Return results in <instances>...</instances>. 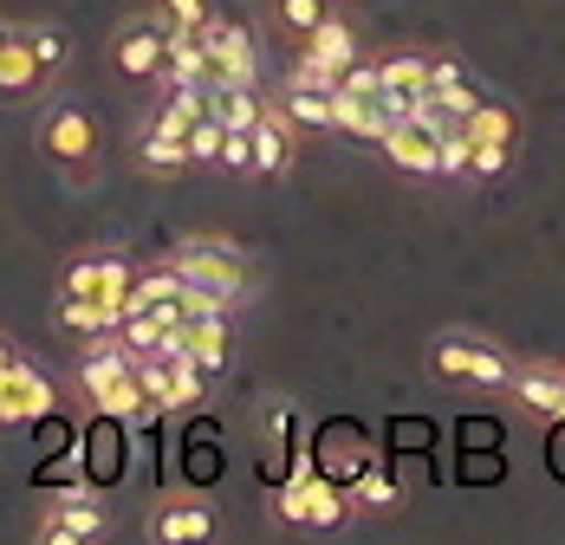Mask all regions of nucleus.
I'll list each match as a JSON object with an SVG mask.
<instances>
[{
    "label": "nucleus",
    "instance_id": "8",
    "mask_svg": "<svg viewBox=\"0 0 565 545\" xmlns=\"http://www.w3.org/2000/svg\"><path fill=\"white\" fill-rule=\"evenodd\" d=\"M202 40H209V58H215V72H209V92H227V85H254V72H260V58H254V40H247V26H234V20H202Z\"/></svg>",
    "mask_w": 565,
    "mask_h": 545
},
{
    "label": "nucleus",
    "instance_id": "11",
    "mask_svg": "<svg viewBox=\"0 0 565 545\" xmlns=\"http://www.w3.org/2000/svg\"><path fill=\"white\" fill-rule=\"evenodd\" d=\"M157 545H202L215 539V506L209 500H195V493H182V500H163L157 513H150V526H143Z\"/></svg>",
    "mask_w": 565,
    "mask_h": 545
},
{
    "label": "nucleus",
    "instance_id": "1",
    "mask_svg": "<svg viewBox=\"0 0 565 545\" xmlns=\"http://www.w3.org/2000/svg\"><path fill=\"white\" fill-rule=\"evenodd\" d=\"M78 389H85V403H92V416H117V423H157V416H170V409H157L150 403V389L137 377V351L124 344V338H98L85 357H78Z\"/></svg>",
    "mask_w": 565,
    "mask_h": 545
},
{
    "label": "nucleus",
    "instance_id": "33",
    "mask_svg": "<svg viewBox=\"0 0 565 545\" xmlns=\"http://www.w3.org/2000/svg\"><path fill=\"white\" fill-rule=\"evenodd\" d=\"M182 474H189V488H195V481H202V488H215V474H222V468H215V455H195V436H189V448H182Z\"/></svg>",
    "mask_w": 565,
    "mask_h": 545
},
{
    "label": "nucleus",
    "instance_id": "10",
    "mask_svg": "<svg viewBox=\"0 0 565 545\" xmlns=\"http://www.w3.org/2000/svg\"><path fill=\"white\" fill-rule=\"evenodd\" d=\"M170 13L163 20H130L124 33H117V46H111V58H117V72L124 78H163V65H170Z\"/></svg>",
    "mask_w": 565,
    "mask_h": 545
},
{
    "label": "nucleus",
    "instance_id": "3",
    "mask_svg": "<svg viewBox=\"0 0 565 545\" xmlns=\"http://www.w3.org/2000/svg\"><path fill=\"white\" fill-rule=\"evenodd\" d=\"M170 267L189 279V286H209V292H222V299H247L254 292V267H247V254L234 247V241H215V234H195V241H175Z\"/></svg>",
    "mask_w": 565,
    "mask_h": 545
},
{
    "label": "nucleus",
    "instance_id": "7",
    "mask_svg": "<svg viewBox=\"0 0 565 545\" xmlns=\"http://www.w3.org/2000/svg\"><path fill=\"white\" fill-rule=\"evenodd\" d=\"M111 533V513L98 493H53V506L40 513V539L46 545H92Z\"/></svg>",
    "mask_w": 565,
    "mask_h": 545
},
{
    "label": "nucleus",
    "instance_id": "17",
    "mask_svg": "<svg viewBox=\"0 0 565 545\" xmlns=\"http://www.w3.org/2000/svg\"><path fill=\"white\" fill-rule=\"evenodd\" d=\"M130 312H117V306H98V299H58V325L78 331V338H117Z\"/></svg>",
    "mask_w": 565,
    "mask_h": 545
},
{
    "label": "nucleus",
    "instance_id": "23",
    "mask_svg": "<svg viewBox=\"0 0 565 545\" xmlns=\"http://www.w3.org/2000/svg\"><path fill=\"white\" fill-rule=\"evenodd\" d=\"M209 403V371L195 357H170V416H189Z\"/></svg>",
    "mask_w": 565,
    "mask_h": 545
},
{
    "label": "nucleus",
    "instance_id": "15",
    "mask_svg": "<svg viewBox=\"0 0 565 545\" xmlns=\"http://www.w3.org/2000/svg\"><path fill=\"white\" fill-rule=\"evenodd\" d=\"M299 58H319V65H332V72H351L358 65V33H351V20L344 13H326L306 40H299Z\"/></svg>",
    "mask_w": 565,
    "mask_h": 545
},
{
    "label": "nucleus",
    "instance_id": "30",
    "mask_svg": "<svg viewBox=\"0 0 565 545\" xmlns=\"http://www.w3.org/2000/svg\"><path fill=\"white\" fill-rule=\"evenodd\" d=\"M326 13H332L326 0H280V26H286V33H299V40H306Z\"/></svg>",
    "mask_w": 565,
    "mask_h": 545
},
{
    "label": "nucleus",
    "instance_id": "18",
    "mask_svg": "<svg viewBox=\"0 0 565 545\" xmlns=\"http://www.w3.org/2000/svg\"><path fill=\"white\" fill-rule=\"evenodd\" d=\"M513 396H520L533 416L565 423V371H520V377H513Z\"/></svg>",
    "mask_w": 565,
    "mask_h": 545
},
{
    "label": "nucleus",
    "instance_id": "16",
    "mask_svg": "<svg viewBox=\"0 0 565 545\" xmlns=\"http://www.w3.org/2000/svg\"><path fill=\"white\" fill-rule=\"evenodd\" d=\"M292 117L286 110H267L260 124H254V175H280L286 163H292Z\"/></svg>",
    "mask_w": 565,
    "mask_h": 545
},
{
    "label": "nucleus",
    "instance_id": "21",
    "mask_svg": "<svg viewBox=\"0 0 565 545\" xmlns=\"http://www.w3.org/2000/svg\"><path fill=\"white\" fill-rule=\"evenodd\" d=\"M117 429H130V423H117V416H98V429L85 436V468L111 488L117 474H124V441H117Z\"/></svg>",
    "mask_w": 565,
    "mask_h": 545
},
{
    "label": "nucleus",
    "instance_id": "37",
    "mask_svg": "<svg viewBox=\"0 0 565 545\" xmlns=\"http://www.w3.org/2000/svg\"><path fill=\"white\" fill-rule=\"evenodd\" d=\"M7 33H13V26H0V46H7Z\"/></svg>",
    "mask_w": 565,
    "mask_h": 545
},
{
    "label": "nucleus",
    "instance_id": "35",
    "mask_svg": "<svg viewBox=\"0 0 565 545\" xmlns=\"http://www.w3.org/2000/svg\"><path fill=\"white\" fill-rule=\"evenodd\" d=\"M461 78H468L461 58H429V92H449V85H461Z\"/></svg>",
    "mask_w": 565,
    "mask_h": 545
},
{
    "label": "nucleus",
    "instance_id": "25",
    "mask_svg": "<svg viewBox=\"0 0 565 545\" xmlns=\"http://www.w3.org/2000/svg\"><path fill=\"white\" fill-rule=\"evenodd\" d=\"M351 493H358V506H371V513H377V506H396V500H403V474H396L391 461H364V474L351 481Z\"/></svg>",
    "mask_w": 565,
    "mask_h": 545
},
{
    "label": "nucleus",
    "instance_id": "19",
    "mask_svg": "<svg viewBox=\"0 0 565 545\" xmlns=\"http://www.w3.org/2000/svg\"><path fill=\"white\" fill-rule=\"evenodd\" d=\"M137 163H143V175H182V169H195V157H189V137L143 130V143H137Z\"/></svg>",
    "mask_w": 565,
    "mask_h": 545
},
{
    "label": "nucleus",
    "instance_id": "26",
    "mask_svg": "<svg viewBox=\"0 0 565 545\" xmlns=\"http://www.w3.org/2000/svg\"><path fill=\"white\" fill-rule=\"evenodd\" d=\"M384 92L423 98V92H429V53H391L384 58Z\"/></svg>",
    "mask_w": 565,
    "mask_h": 545
},
{
    "label": "nucleus",
    "instance_id": "28",
    "mask_svg": "<svg viewBox=\"0 0 565 545\" xmlns=\"http://www.w3.org/2000/svg\"><path fill=\"white\" fill-rule=\"evenodd\" d=\"M222 143H227V124L209 110V117L189 130V157H195V163H222Z\"/></svg>",
    "mask_w": 565,
    "mask_h": 545
},
{
    "label": "nucleus",
    "instance_id": "34",
    "mask_svg": "<svg viewBox=\"0 0 565 545\" xmlns=\"http://www.w3.org/2000/svg\"><path fill=\"white\" fill-rule=\"evenodd\" d=\"M26 33H33L40 58H46V72H58V65H65V33H58V26H26Z\"/></svg>",
    "mask_w": 565,
    "mask_h": 545
},
{
    "label": "nucleus",
    "instance_id": "29",
    "mask_svg": "<svg viewBox=\"0 0 565 545\" xmlns=\"http://www.w3.org/2000/svg\"><path fill=\"white\" fill-rule=\"evenodd\" d=\"M443 175H475V137H468V124H455L449 137H443Z\"/></svg>",
    "mask_w": 565,
    "mask_h": 545
},
{
    "label": "nucleus",
    "instance_id": "5",
    "mask_svg": "<svg viewBox=\"0 0 565 545\" xmlns=\"http://www.w3.org/2000/svg\"><path fill=\"white\" fill-rule=\"evenodd\" d=\"M130 292H137V267L124 254H78L58 272V299H98V306L130 312Z\"/></svg>",
    "mask_w": 565,
    "mask_h": 545
},
{
    "label": "nucleus",
    "instance_id": "22",
    "mask_svg": "<svg viewBox=\"0 0 565 545\" xmlns=\"http://www.w3.org/2000/svg\"><path fill=\"white\" fill-rule=\"evenodd\" d=\"M189 357H195L209 377H222L227 357H234V325H227V319H202V325H195V338H189Z\"/></svg>",
    "mask_w": 565,
    "mask_h": 545
},
{
    "label": "nucleus",
    "instance_id": "20",
    "mask_svg": "<svg viewBox=\"0 0 565 545\" xmlns=\"http://www.w3.org/2000/svg\"><path fill=\"white\" fill-rule=\"evenodd\" d=\"M286 117L299 130H339V98L319 85H286Z\"/></svg>",
    "mask_w": 565,
    "mask_h": 545
},
{
    "label": "nucleus",
    "instance_id": "9",
    "mask_svg": "<svg viewBox=\"0 0 565 545\" xmlns=\"http://www.w3.org/2000/svg\"><path fill=\"white\" fill-rule=\"evenodd\" d=\"M40 150H46L53 163H65V169L92 163V157H98V124H92L78 105H53L46 117H40Z\"/></svg>",
    "mask_w": 565,
    "mask_h": 545
},
{
    "label": "nucleus",
    "instance_id": "36",
    "mask_svg": "<svg viewBox=\"0 0 565 545\" xmlns=\"http://www.w3.org/2000/svg\"><path fill=\"white\" fill-rule=\"evenodd\" d=\"M163 13L182 20V26H202V20H209V0H163Z\"/></svg>",
    "mask_w": 565,
    "mask_h": 545
},
{
    "label": "nucleus",
    "instance_id": "6",
    "mask_svg": "<svg viewBox=\"0 0 565 545\" xmlns=\"http://www.w3.org/2000/svg\"><path fill=\"white\" fill-rule=\"evenodd\" d=\"M53 409H58V389L40 364H26V357L0 364V429H26V423H40Z\"/></svg>",
    "mask_w": 565,
    "mask_h": 545
},
{
    "label": "nucleus",
    "instance_id": "13",
    "mask_svg": "<svg viewBox=\"0 0 565 545\" xmlns=\"http://www.w3.org/2000/svg\"><path fill=\"white\" fill-rule=\"evenodd\" d=\"M377 150H384L391 169H403V175H443V137L423 130V124H396Z\"/></svg>",
    "mask_w": 565,
    "mask_h": 545
},
{
    "label": "nucleus",
    "instance_id": "14",
    "mask_svg": "<svg viewBox=\"0 0 565 545\" xmlns=\"http://www.w3.org/2000/svg\"><path fill=\"white\" fill-rule=\"evenodd\" d=\"M163 33H170V65H163V85H209L215 58H209L202 26H182V20H170Z\"/></svg>",
    "mask_w": 565,
    "mask_h": 545
},
{
    "label": "nucleus",
    "instance_id": "32",
    "mask_svg": "<svg viewBox=\"0 0 565 545\" xmlns=\"http://www.w3.org/2000/svg\"><path fill=\"white\" fill-rule=\"evenodd\" d=\"M508 163H513V150H508V143H475V175H481V182L508 175Z\"/></svg>",
    "mask_w": 565,
    "mask_h": 545
},
{
    "label": "nucleus",
    "instance_id": "27",
    "mask_svg": "<svg viewBox=\"0 0 565 545\" xmlns=\"http://www.w3.org/2000/svg\"><path fill=\"white\" fill-rule=\"evenodd\" d=\"M215 117H222L227 130H254L267 117V98L254 85H227V92H215Z\"/></svg>",
    "mask_w": 565,
    "mask_h": 545
},
{
    "label": "nucleus",
    "instance_id": "4",
    "mask_svg": "<svg viewBox=\"0 0 565 545\" xmlns=\"http://www.w3.org/2000/svg\"><path fill=\"white\" fill-rule=\"evenodd\" d=\"M429 371H436L443 383H461V389H513V377H520L494 344L461 338V331H449V338L429 344Z\"/></svg>",
    "mask_w": 565,
    "mask_h": 545
},
{
    "label": "nucleus",
    "instance_id": "2",
    "mask_svg": "<svg viewBox=\"0 0 565 545\" xmlns=\"http://www.w3.org/2000/svg\"><path fill=\"white\" fill-rule=\"evenodd\" d=\"M351 506H358L351 481L326 474L319 461H292V468H286V481L274 488V513H280L286 526H312V533L344 526V520H351Z\"/></svg>",
    "mask_w": 565,
    "mask_h": 545
},
{
    "label": "nucleus",
    "instance_id": "31",
    "mask_svg": "<svg viewBox=\"0 0 565 545\" xmlns=\"http://www.w3.org/2000/svg\"><path fill=\"white\" fill-rule=\"evenodd\" d=\"M436 105L449 110L455 124H468V117H475V105H481V85H475V78H461V85H449V92H436Z\"/></svg>",
    "mask_w": 565,
    "mask_h": 545
},
{
    "label": "nucleus",
    "instance_id": "24",
    "mask_svg": "<svg viewBox=\"0 0 565 545\" xmlns=\"http://www.w3.org/2000/svg\"><path fill=\"white\" fill-rule=\"evenodd\" d=\"M468 137L475 143H520V117H513V105H494V98H481L475 105V117H468Z\"/></svg>",
    "mask_w": 565,
    "mask_h": 545
},
{
    "label": "nucleus",
    "instance_id": "12",
    "mask_svg": "<svg viewBox=\"0 0 565 545\" xmlns=\"http://www.w3.org/2000/svg\"><path fill=\"white\" fill-rule=\"evenodd\" d=\"M53 72H46V58L33 46V33L26 26H13L7 33V46H0V98H26L33 85H46Z\"/></svg>",
    "mask_w": 565,
    "mask_h": 545
}]
</instances>
